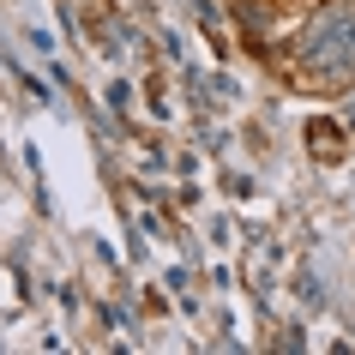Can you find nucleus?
<instances>
[{"instance_id":"obj_1","label":"nucleus","mask_w":355,"mask_h":355,"mask_svg":"<svg viewBox=\"0 0 355 355\" xmlns=\"http://www.w3.org/2000/svg\"><path fill=\"white\" fill-rule=\"evenodd\" d=\"M301 60L307 67H325V73H355V6H325L319 24L301 42Z\"/></svg>"},{"instance_id":"obj_2","label":"nucleus","mask_w":355,"mask_h":355,"mask_svg":"<svg viewBox=\"0 0 355 355\" xmlns=\"http://www.w3.org/2000/svg\"><path fill=\"white\" fill-rule=\"evenodd\" d=\"M235 96H241V91H235V78H223V73L211 78V103H235Z\"/></svg>"},{"instance_id":"obj_3","label":"nucleus","mask_w":355,"mask_h":355,"mask_svg":"<svg viewBox=\"0 0 355 355\" xmlns=\"http://www.w3.org/2000/svg\"><path fill=\"white\" fill-rule=\"evenodd\" d=\"M109 103H114V109H127V103H132V91H127V78H114V85H109Z\"/></svg>"}]
</instances>
